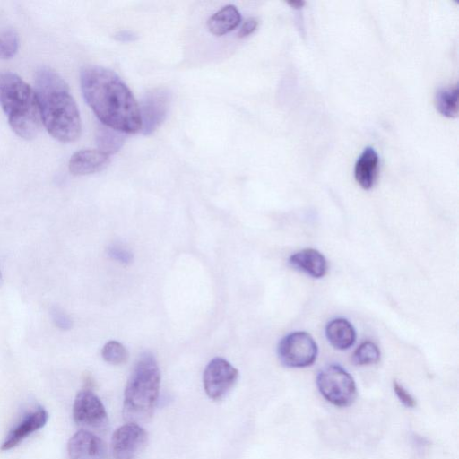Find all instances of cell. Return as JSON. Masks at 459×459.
Returning <instances> with one entry per match:
<instances>
[{
  "instance_id": "4",
  "label": "cell",
  "mask_w": 459,
  "mask_h": 459,
  "mask_svg": "<svg viewBox=\"0 0 459 459\" xmlns=\"http://www.w3.org/2000/svg\"><path fill=\"white\" fill-rule=\"evenodd\" d=\"M0 106L20 137L30 140L38 134L42 121L35 91L11 72L0 73Z\"/></svg>"
},
{
  "instance_id": "10",
  "label": "cell",
  "mask_w": 459,
  "mask_h": 459,
  "mask_svg": "<svg viewBox=\"0 0 459 459\" xmlns=\"http://www.w3.org/2000/svg\"><path fill=\"white\" fill-rule=\"evenodd\" d=\"M147 441L148 434L140 424L126 422L112 435L113 459H137Z\"/></svg>"
},
{
  "instance_id": "13",
  "label": "cell",
  "mask_w": 459,
  "mask_h": 459,
  "mask_svg": "<svg viewBox=\"0 0 459 459\" xmlns=\"http://www.w3.org/2000/svg\"><path fill=\"white\" fill-rule=\"evenodd\" d=\"M109 162V155L99 150H80L69 160V170L75 176L89 175L103 169Z\"/></svg>"
},
{
  "instance_id": "14",
  "label": "cell",
  "mask_w": 459,
  "mask_h": 459,
  "mask_svg": "<svg viewBox=\"0 0 459 459\" xmlns=\"http://www.w3.org/2000/svg\"><path fill=\"white\" fill-rule=\"evenodd\" d=\"M289 264L313 278L323 277L328 269L325 257L314 248H306L294 253L289 258Z\"/></svg>"
},
{
  "instance_id": "8",
  "label": "cell",
  "mask_w": 459,
  "mask_h": 459,
  "mask_svg": "<svg viewBox=\"0 0 459 459\" xmlns=\"http://www.w3.org/2000/svg\"><path fill=\"white\" fill-rule=\"evenodd\" d=\"M238 377V369L222 358L212 359L203 375L204 388L208 397L220 401L227 395Z\"/></svg>"
},
{
  "instance_id": "15",
  "label": "cell",
  "mask_w": 459,
  "mask_h": 459,
  "mask_svg": "<svg viewBox=\"0 0 459 459\" xmlns=\"http://www.w3.org/2000/svg\"><path fill=\"white\" fill-rule=\"evenodd\" d=\"M378 155L372 147H367L358 158L354 176L363 189H370L376 181L378 170Z\"/></svg>"
},
{
  "instance_id": "25",
  "label": "cell",
  "mask_w": 459,
  "mask_h": 459,
  "mask_svg": "<svg viewBox=\"0 0 459 459\" xmlns=\"http://www.w3.org/2000/svg\"><path fill=\"white\" fill-rule=\"evenodd\" d=\"M108 255L113 260L123 264H128L133 261L132 253L117 245H113L108 248Z\"/></svg>"
},
{
  "instance_id": "20",
  "label": "cell",
  "mask_w": 459,
  "mask_h": 459,
  "mask_svg": "<svg viewBox=\"0 0 459 459\" xmlns=\"http://www.w3.org/2000/svg\"><path fill=\"white\" fill-rule=\"evenodd\" d=\"M378 347L370 341L362 342L353 352L351 361L357 366L376 364L380 359Z\"/></svg>"
},
{
  "instance_id": "1",
  "label": "cell",
  "mask_w": 459,
  "mask_h": 459,
  "mask_svg": "<svg viewBox=\"0 0 459 459\" xmlns=\"http://www.w3.org/2000/svg\"><path fill=\"white\" fill-rule=\"evenodd\" d=\"M81 88L101 124L125 134L141 130L139 105L115 72L99 65L86 66L81 73Z\"/></svg>"
},
{
  "instance_id": "7",
  "label": "cell",
  "mask_w": 459,
  "mask_h": 459,
  "mask_svg": "<svg viewBox=\"0 0 459 459\" xmlns=\"http://www.w3.org/2000/svg\"><path fill=\"white\" fill-rule=\"evenodd\" d=\"M73 418L85 430L105 431L108 426V413L102 402L88 389L77 394L73 405Z\"/></svg>"
},
{
  "instance_id": "19",
  "label": "cell",
  "mask_w": 459,
  "mask_h": 459,
  "mask_svg": "<svg viewBox=\"0 0 459 459\" xmlns=\"http://www.w3.org/2000/svg\"><path fill=\"white\" fill-rule=\"evenodd\" d=\"M435 105L440 114L447 117H455L458 113L457 87L443 88L435 95Z\"/></svg>"
},
{
  "instance_id": "27",
  "label": "cell",
  "mask_w": 459,
  "mask_h": 459,
  "mask_svg": "<svg viewBox=\"0 0 459 459\" xmlns=\"http://www.w3.org/2000/svg\"><path fill=\"white\" fill-rule=\"evenodd\" d=\"M114 38L119 42L127 43L135 41L138 39V35L133 30H123L116 32Z\"/></svg>"
},
{
  "instance_id": "11",
  "label": "cell",
  "mask_w": 459,
  "mask_h": 459,
  "mask_svg": "<svg viewBox=\"0 0 459 459\" xmlns=\"http://www.w3.org/2000/svg\"><path fill=\"white\" fill-rule=\"evenodd\" d=\"M67 451L70 459H107L105 443L97 435L85 429L71 437Z\"/></svg>"
},
{
  "instance_id": "18",
  "label": "cell",
  "mask_w": 459,
  "mask_h": 459,
  "mask_svg": "<svg viewBox=\"0 0 459 459\" xmlns=\"http://www.w3.org/2000/svg\"><path fill=\"white\" fill-rule=\"evenodd\" d=\"M126 134L103 124L100 125L96 132L98 150L109 155L118 152L126 140Z\"/></svg>"
},
{
  "instance_id": "28",
  "label": "cell",
  "mask_w": 459,
  "mask_h": 459,
  "mask_svg": "<svg viewBox=\"0 0 459 459\" xmlns=\"http://www.w3.org/2000/svg\"><path fill=\"white\" fill-rule=\"evenodd\" d=\"M288 4H290L294 9H300L304 6L305 2L300 0H291L288 2Z\"/></svg>"
},
{
  "instance_id": "29",
  "label": "cell",
  "mask_w": 459,
  "mask_h": 459,
  "mask_svg": "<svg viewBox=\"0 0 459 459\" xmlns=\"http://www.w3.org/2000/svg\"><path fill=\"white\" fill-rule=\"evenodd\" d=\"M1 281H2V277H1V272H0V284H1Z\"/></svg>"
},
{
  "instance_id": "24",
  "label": "cell",
  "mask_w": 459,
  "mask_h": 459,
  "mask_svg": "<svg viewBox=\"0 0 459 459\" xmlns=\"http://www.w3.org/2000/svg\"><path fill=\"white\" fill-rule=\"evenodd\" d=\"M52 320L56 327L61 330H69L72 328L73 322L69 316L61 308L54 307L50 310Z\"/></svg>"
},
{
  "instance_id": "16",
  "label": "cell",
  "mask_w": 459,
  "mask_h": 459,
  "mask_svg": "<svg viewBox=\"0 0 459 459\" xmlns=\"http://www.w3.org/2000/svg\"><path fill=\"white\" fill-rule=\"evenodd\" d=\"M325 335L331 345L337 350H347L356 341L353 325L342 317L334 318L326 325Z\"/></svg>"
},
{
  "instance_id": "9",
  "label": "cell",
  "mask_w": 459,
  "mask_h": 459,
  "mask_svg": "<svg viewBox=\"0 0 459 459\" xmlns=\"http://www.w3.org/2000/svg\"><path fill=\"white\" fill-rule=\"evenodd\" d=\"M170 100L171 93L166 88H155L145 93L139 106L143 134L150 135L160 126L167 117Z\"/></svg>"
},
{
  "instance_id": "3",
  "label": "cell",
  "mask_w": 459,
  "mask_h": 459,
  "mask_svg": "<svg viewBox=\"0 0 459 459\" xmlns=\"http://www.w3.org/2000/svg\"><path fill=\"white\" fill-rule=\"evenodd\" d=\"M160 372L154 356L140 355L126 382L123 400V418L127 422L143 423L152 415L158 400Z\"/></svg>"
},
{
  "instance_id": "26",
  "label": "cell",
  "mask_w": 459,
  "mask_h": 459,
  "mask_svg": "<svg viewBox=\"0 0 459 459\" xmlns=\"http://www.w3.org/2000/svg\"><path fill=\"white\" fill-rule=\"evenodd\" d=\"M258 26V21L255 18L247 19L240 27L238 36L245 38L252 34Z\"/></svg>"
},
{
  "instance_id": "2",
  "label": "cell",
  "mask_w": 459,
  "mask_h": 459,
  "mask_svg": "<svg viewBox=\"0 0 459 459\" xmlns=\"http://www.w3.org/2000/svg\"><path fill=\"white\" fill-rule=\"evenodd\" d=\"M35 83L41 121L48 132L63 143L75 141L81 134V118L65 82L53 69L41 67Z\"/></svg>"
},
{
  "instance_id": "6",
  "label": "cell",
  "mask_w": 459,
  "mask_h": 459,
  "mask_svg": "<svg viewBox=\"0 0 459 459\" xmlns=\"http://www.w3.org/2000/svg\"><path fill=\"white\" fill-rule=\"evenodd\" d=\"M318 348L316 341L307 332L297 331L284 336L277 348L281 363L291 368L311 366L316 359Z\"/></svg>"
},
{
  "instance_id": "17",
  "label": "cell",
  "mask_w": 459,
  "mask_h": 459,
  "mask_svg": "<svg viewBox=\"0 0 459 459\" xmlns=\"http://www.w3.org/2000/svg\"><path fill=\"white\" fill-rule=\"evenodd\" d=\"M241 22V15L235 5L228 4L214 13L207 21L211 33L222 36L235 30Z\"/></svg>"
},
{
  "instance_id": "21",
  "label": "cell",
  "mask_w": 459,
  "mask_h": 459,
  "mask_svg": "<svg viewBox=\"0 0 459 459\" xmlns=\"http://www.w3.org/2000/svg\"><path fill=\"white\" fill-rule=\"evenodd\" d=\"M101 356L106 362L111 365H121L127 361L129 353L119 342L109 341L103 346Z\"/></svg>"
},
{
  "instance_id": "22",
  "label": "cell",
  "mask_w": 459,
  "mask_h": 459,
  "mask_svg": "<svg viewBox=\"0 0 459 459\" xmlns=\"http://www.w3.org/2000/svg\"><path fill=\"white\" fill-rule=\"evenodd\" d=\"M19 48V37L13 29H0V59H10Z\"/></svg>"
},
{
  "instance_id": "23",
  "label": "cell",
  "mask_w": 459,
  "mask_h": 459,
  "mask_svg": "<svg viewBox=\"0 0 459 459\" xmlns=\"http://www.w3.org/2000/svg\"><path fill=\"white\" fill-rule=\"evenodd\" d=\"M393 388L396 397L404 407L412 409L416 406L417 402L415 398L403 385L395 380L393 383Z\"/></svg>"
},
{
  "instance_id": "5",
  "label": "cell",
  "mask_w": 459,
  "mask_h": 459,
  "mask_svg": "<svg viewBox=\"0 0 459 459\" xmlns=\"http://www.w3.org/2000/svg\"><path fill=\"white\" fill-rule=\"evenodd\" d=\"M316 385L328 403L340 408L351 406L358 395L354 378L337 364L328 365L318 372Z\"/></svg>"
},
{
  "instance_id": "12",
  "label": "cell",
  "mask_w": 459,
  "mask_h": 459,
  "mask_svg": "<svg viewBox=\"0 0 459 459\" xmlns=\"http://www.w3.org/2000/svg\"><path fill=\"white\" fill-rule=\"evenodd\" d=\"M48 420V413L43 407L27 413L7 434L1 445L2 451L10 450L17 446L30 435L45 426Z\"/></svg>"
}]
</instances>
